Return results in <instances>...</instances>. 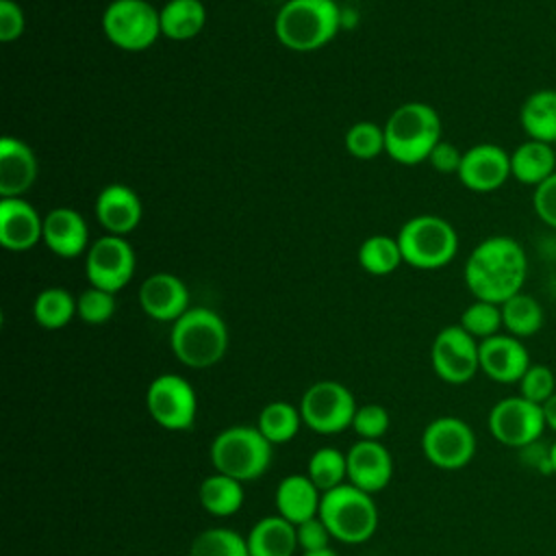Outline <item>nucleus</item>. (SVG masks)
Returning a JSON list of instances; mask_svg holds the SVG:
<instances>
[{
  "instance_id": "1",
  "label": "nucleus",
  "mask_w": 556,
  "mask_h": 556,
  "mask_svg": "<svg viewBox=\"0 0 556 556\" xmlns=\"http://www.w3.org/2000/svg\"><path fill=\"white\" fill-rule=\"evenodd\" d=\"M463 276L476 300L504 304L508 298L521 293L528 278L526 250L513 237H486L469 252Z\"/></svg>"
},
{
  "instance_id": "2",
  "label": "nucleus",
  "mask_w": 556,
  "mask_h": 556,
  "mask_svg": "<svg viewBox=\"0 0 556 556\" xmlns=\"http://www.w3.org/2000/svg\"><path fill=\"white\" fill-rule=\"evenodd\" d=\"M341 28V9L334 0H287L274 20L278 41L293 52H313L328 46Z\"/></svg>"
},
{
  "instance_id": "3",
  "label": "nucleus",
  "mask_w": 556,
  "mask_h": 556,
  "mask_svg": "<svg viewBox=\"0 0 556 556\" xmlns=\"http://www.w3.org/2000/svg\"><path fill=\"white\" fill-rule=\"evenodd\" d=\"M169 348L182 365L208 369L226 356L228 326L213 308L191 306L172 324Z\"/></svg>"
},
{
  "instance_id": "4",
  "label": "nucleus",
  "mask_w": 556,
  "mask_h": 556,
  "mask_svg": "<svg viewBox=\"0 0 556 556\" xmlns=\"http://www.w3.org/2000/svg\"><path fill=\"white\" fill-rule=\"evenodd\" d=\"M441 141V117L426 102L397 106L384 124V152L400 165L428 161Z\"/></svg>"
},
{
  "instance_id": "5",
  "label": "nucleus",
  "mask_w": 556,
  "mask_h": 556,
  "mask_svg": "<svg viewBox=\"0 0 556 556\" xmlns=\"http://www.w3.org/2000/svg\"><path fill=\"white\" fill-rule=\"evenodd\" d=\"M271 443L256 426H230L219 430L208 447L215 471L239 482L261 478L271 465Z\"/></svg>"
},
{
  "instance_id": "6",
  "label": "nucleus",
  "mask_w": 556,
  "mask_h": 556,
  "mask_svg": "<svg viewBox=\"0 0 556 556\" xmlns=\"http://www.w3.org/2000/svg\"><path fill=\"white\" fill-rule=\"evenodd\" d=\"M319 517L334 541L361 545L378 530V508L374 495L345 482L321 495Z\"/></svg>"
},
{
  "instance_id": "7",
  "label": "nucleus",
  "mask_w": 556,
  "mask_h": 556,
  "mask_svg": "<svg viewBox=\"0 0 556 556\" xmlns=\"http://www.w3.org/2000/svg\"><path fill=\"white\" fill-rule=\"evenodd\" d=\"M404 263L417 269H439L458 252V235L454 226L439 215H415L397 232Z\"/></svg>"
},
{
  "instance_id": "8",
  "label": "nucleus",
  "mask_w": 556,
  "mask_h": 556,
  "mask_svg": "<svg viewBox=\"0 0 556 556\" xmlns=\"http://www.w3.org/2000/svg\"><path fill=\"white\" fill-rule=\"evenodd\" d=\"M102 30L115 48L141 52L161 37V15L148 0H113L102 13Z\"/></svg>"
},
{
  "instance_id": "9",
  "label": "nucleus",
  "mask_w": 556,
  "mask_h": 556,
  "mask_svg": "<svg viewBox=\"0 0 556 556\" xmlns=\"http://www.w3.org/2000/svg\"><path fill=\"white\" fill-rule=\"evenodd\" d=\"M300 415L306 428L317 434H339L352 428L356 400L352 391L337 380H317L300 397Z\"/></svg>"
},
{
  "instance_id": "10",
  "label": "nucleus",
  "mask_w": 556,
  "mask_h": 556,
  "mask_svg": "<svg viewBox=\"0 0 556 556\" xmlns=\"http://www.w3.org/2000/svg\"><path fill=\"white\" fill-rule=\"evenodd\" d=\"M146 408L165 430H189L198 415V395L191 382L178 374L156 376L146 391Z\"/></svg>"
},
{
  "instance_id": "11",
  "label": "nucleus",
  "mask_w": 556,
  "mask_h": 556,
  "mask_svg": "<svg viewBox=\"0 0 556 556\" xmlns=\"http://www.w3.org/2000/svg\"><path fill=\"white\" fill-rule=\"evenodd\" d=\"M421 452L434 467L456 471L471 463L476 454V434L465 419L443 415L424 428Z\"/></svg>"
},
{
  "instance_id": "12",
  "label": "nucleus",
  "mask_w": 556,
  "mask_h": 556,
  "mask_svg": "<svg viewBox=\"0 0 556 556\" xmlns=\"http://www.w3.org/2000/svg\"><path fill=\"white\" fill-rule=\"evenodd\" d=\"M434 374L447 384H465L480 369V341L460 324L445 326L437 332L430 348Z\"/></svg>"
},
{
  "instance_id": "13",
  "label": "nucleus",
  "mask_w": 556,
  "mask_h": 556,
  "mask_svg": "<svg viewBox=\"0 0 556 556\" xmlns=\"http://www.w3.org/2000/svg\"><path fill=\"white\" fill-rule=\"evenodd\" d=\"M486 421L493 439L508 447H530L547 428L543 406L523 395H510L493 404Z\"/></svg>"
},
{
  "instance_id": "14",
  "label": "nucleus",
  "mask_w": 556,
  "mask_h": 556,
  "mask_svg": "<svg viewBox=\"0 0 556 556\" xmlns=\"http://www.w3.org/2000/svg\"><path fill=\"white\" fill-rule=\"evenodd\" d=\"M135 274L132 245L117 235H104L96 239L85 258V276L91 287L117 293Z\"/></svg>"
},
{
  "instance_id": "15",
  "label": "nucleus",
  "mask_w": 556,
  "mask_h": 556,
  "mask_svg": "<svg viewBox=\"0 0 556 556\" xmlns=\"http://www.w3.org/2000/svg\"><path fill=\"white\" fill-rule=\"evenodd\" d=\"M456 176L469 191L491 193L510 178V154L497 143H476L463 152Z\"/></svg>"
},
{
  "instance_id": "16",
  "label": "nucleus",
  "mask_w": 556,
  "mask_h": 556,
  "mask_svg": "<svg viewBox=\"0 0 556 556\" xmlns=\"http://www.w3.org/2000/svg\"><path fill=\"white\" fill-rule=\"evenodd\" d=\"M348 482L356 489L374 495L391 482L393 458L382 441L358 439L348 452Z\"/></svg>"
},
{
  "instance_id": "17",
  "label": "nucleus",
  "mask_w": 556,
  "mask_h": 556,
  "mask_svg": "<svg viewBox=\"0 0 556 556\" xmlns=\"http://www.w3.org/2000/svg\"><path fill=\"white\" fill-rule=\"evenodd\" d=\"M530 354L521 339L513 334H493L480 341V371L502 384L519 382L530 367Z\"/></svg>"
},
{
  "instance_id": "18",
  "label": "nucleus",
  "mask_w": 556,
  "mask_h": 556,
  "mask_svg": "<svg viewBox=\"0 0 556 556\" xmlns=\"http://www.w3.org/2000/svg\"><path fill=\"white\" fill-rule=\"evenodd\" d=\"M139 306L148 317L174 324L182 313L191 308L189 289L178 276L169 271H156L141 282Z\"/></svg>"
},
{
  "instance_id": "19",
  "label": "nucleus",
  "mask_w": 556,
  "mask_h": 556,
  "mask_svg": "<svg viewBox=\"0 0 556 556\" xmlns=\"http://www.w3.org/2000/svg\"><path fill=\"white\" fill-rule=\"evenodd\" d=\"M43 241V217L22 198L0 200V243L11 252H26Z\"/></svg>"
},
{
  "instance_id": "20",
  "label": "nucleus",
  "mask_w": 556,
  "mask_h": 556,
  "mask_svg": "<svg viewBox=\"0 0 556 556\" xmlns=\"http://www.w3.org/2000/svg\"><path fill=\"white\" fill-rule=\"evenodd\" d=\"M141 215H143V206L139 195L122 182L106 185L96 198L98 224L109 235L124 237L132 232L139 226Z\"/></svg>"
},
{
  "instance_id": "21",
  "label": "nucleus",
  "mask_w": 556,
  "mask_h": 556,
  "mask_svg": "<svg viewBox=\"0 0 556 556\" xmlns=\"http://www.w3.org/2000/svg\"><path fill=\"white\" fill-rule=\"evenodd\" d=\"M37 156L28 143L15 137L0 139V195L22 198L37 180Z\"/></svg>"
},
{
  "instance_id": "22",
  "label": "nucleus",
  "mask_w": 556,
  "mask_h": 556,
  "mask_svg": "<svg viewBox=\"0 0 556 556\" xmlns=\"http://www.w3.org/2000/svg\"><path fill=\"white\" fill-rule=\"evenodd\" d=\"M87 241L89 228L78 211L59 206L43 217V243L52 254L61 258H76L89 250Z\"/></svg>"
},
{
  "instance_id": "23",
  "label": "nucleus",
  "mask_w": 556,
  "mask_h": 556,
  "mask_svg": "<svg viewBox=\"0 0 556 556\" xmlns=\"http://www.w3.org/2000/svg\"><path fill=\"white\" fill-rule=\"evenodd\" d=\"M321 495L324 493L313 484V480L306 473L285 476L274 495L276 513L291 521L293 526H298L319 515Z\"/></svg>"
},
{
  "instance_id": "24",
  "label": "nucleus",
  "mask_w": 556,
  "mask_h": 556,
  "mask_svg": "<svg viewBox=\"0 0 556 556\" xmlns=\"http://www.w3.org/2000/svg\"><path fill=\"white\" fill-rule=\"evenodd\" d=\"M245 541L250 556H293L300 547L295 526L278 513L258 519Z\"/></svg>"
},
{
  "instance_id": "25",
  "label": "nucleus",
  "mask_w": 556,
  "mask_h": 556,
  "mask_svg": "<svg viewBox=\"0 0 556 556\" xmlns=\"http://www.w3.org/2000/svg\"><path fill=\"white\" fill-rule=\"evenodd\" d=\"M556 172V148L526 139L510 152V176L528 187H539Z\"/></svg>"
},
{
  "instance_id": "26",
  "label": "nucleus",
  "mask_w": 556,
  "mask_h": 556,
  "mask_svg": "<svg viewBox=\"0 0 556 556\" xmlns=\"http://www.w3.org/2000/svg\"><path fill=\"white\" fill-rule=\"evenodd\" d=\"M519 124L528 139L556 143V89H536L532 91L521 109Z\"/></svg>"
},
{
  "instance_id": "27",
  "label": "nucleus",
  "mask_w": 556,
  "mask_h": 556,
  "mask_svg": "<svg viewBox=\"0 0 556 556\" xmlns=\"http://www.w3.org/2000/svg\"><path fill=\"white\" fill-rule=\"evenodd\" d=\"M161 35L174 41L193 39L206 24L202 0H167L161 9Z\"/></svg>"
},
{
  "instance_id": "28",
  "label": "nucleus",
  "mask_w": 556,
  "mask_h": 556,
  "mask_svg": "<svg viewBox=\"0 0 556 556\" xmlns=\"http://www.w3.org/2000/svg\"><path fill=\"white\" fill-rule=\"evenodd\" d=\"M198 500L208 515L230 517V515L239 513V508L243 506V500H245L243 482H239L226 473L213 471L211 476H206L200 482Z\"/></svg>"
},
{
  "instance_id": "29",
  "label": "nucleus",
  "mask_w": 556,
  "mask_h": 556,
  "mask_svg": "<svg viewBox=\"0 0 556 556\" xmlns=\"http://www.w3.org/2000/svg\"><path fill=\"white\" fill-rule=\"evenodd\" d=\"M302 424L304 421H302L300 408L285 400H274V402L265 404L256 419V428L271 445H282V443L293 441L298 437Z\"/></svg>"
},
{
  "instance_id": "30",
  "label": "nucleus",
  "mask_w": 556,
  "mask_h": 556,
  "mask_svg": "<svg viewBox=\"0 0 556 556\" xmlns=\"http://www.w3.org/2000/svg\"><path fill=\"white\" fill-rule=\"evenodd\" d=\"M76 315V298L63 287H46L33 302V317L46 330L65 328Z\"/></svg>"
},
{
  "instance_id": "31",
  "label": "nucleus",
  "mask_w": 556,
  "mask_h": 556,
  "mask_svg": "<svg viewBox=\"0 0 556 556\" xmlns=\"http://www.w3.org/2000/svg\"><path fill=\"white\" fill-rule=\"evenodd\" d=\"M502 306V321L508 334L517 339L532 337L541 330L543 326V306L539 304L536 298L528 293H517L508 298Z\"/></svg>"
},
{
  "instance_id": "32",
  "label": "nucleus",
  "mask_w": 556,
  "mask_h": 556,
  "mask_svg": "<svg viewBox=\"0 0 556 556\" xmlns=\"http://www.w3.org/2000/svg\"><path fill=\"white\" fill-rule=\"evenodd\" d=\"M404 263L397 237L371 235L358 248V265L371 276H389Z\"/></svg>"
},
{
  "instance_id": "33",
  "label": "nucleus",
  "mask_w": 556,
  "mask_h": 556,
  "mask_svg": "<svg viewBox=\"0 0 556 556\" xmlns=\"http://www.w3.org/2000/svg\"><path fill=\"white\" fill-rule=\"evenodd\" d=\"M306 476L313 484L326 493L348 482V458L345 452L337 447H319L311 454L306 465Z\"/></svg>"
},
{
  "instance_id": "34",
  "label": "nucleus",
  "mask_w": 556,
  "mask_h": 556,
  "mask_svg": "<svg viewBox=\"0 0 556 556\" xmlns=\"http://www.w3.org/2000/svg\"><path fill=\"white\" fill-rule=\"evenodd\" d=\"M189 556H250L248 541L232 528H206L189 545Z\"/></svg>"
},
{
  "instance_id": "35",
  "label": "nucleus",
  "mask_w": 556,
  "mask_h": 556,
  "mask_svg": "<svg viewBox=\"0 0 556 556\" xmlns=\"http://www.w3.org/2000/svg\"><path fill=\"white\" fill-rule=\"evenodd\" d=\"M473 339L484 341L493 334H500V328H504L502 321V306L484 300L471 302L463 313L458 321Z\"/></svg>"
},
{
  "instance_id": "36",
  "label": "nucleus",
  "mask_w": 556,
  "mask_h": 556,
  "mask_svg": "<svg viewBox=\"0 0 556 556\" xmlns=\"http://www.w3.org/2000/svg\"><path fill=\"white\" fill-rule=\"evenodd\" d=\"M345 150L354 159H376L380 152H384V126H378L374 122H356L345 132Z\"/></svg>"
},
{
  "instance_id": "37",
  "label": "nucleus",
  "mask_w": 556,
  "mask_h": 556,
  "mask_svg": "<svg viewBox=\"0 0 556 556\" xmlns=\"http://www.w3.org/2000/svg\"><path fill=\"white\" fill-rule=\"evenodd\" d=\"M115 313V293L98 289V287H87L78 298H76V315L91 326L106 324Z\"/></svg>"
},
{
  "instance_id": "38",
  "label": "nucleus",
  "mask_w": 556,
  "mask_h": 556,
  "mask_svg": "<svg viewBox=\"0 0 556 556\" xmlns=\"http://www.w3.org/2000/svg\"><path fill=\"white\" fill-rule=\"evenodd\" d=\"M556 393V378L547 365H530L519 380V395L534 404H545Z\"/></svg>"
},
{
  "instance_id": "39",
  "label": "nucleus",
  "mask_w": 556,
  "mask_h": 556,
  "mask_svg": "<svg viewBox=\"0 0 556 556\" xmlns=\"http://www.w3.org/2000/svg\"><path fill=\"white\" fill-rule=\"evenodd\" d=\"M389 424H391V417H389V410L384 406L365 404V406L356 408L354 419H352V430L356 432L358 439L380 441L387 434Z\"/></svg>"
},
{
  "instance_id": "40",
  "label": "nucleus",
  "mask_w": 556,
  "mask_h": 556,
  "mask_svg": "<svg viewBox=\"0 0 556 556\" xmlns=\"http://www.w3.org/2000/svg\"><path fill=\"white\" fill-rule=\"evenodd\" d=\"M295 534H298V545L302 552H317V549L330 547V539H332L328 526L321 521L319 515L298 523Z\"/></svg>"
},
{
  "instance_id": "41",
  "label": "nucleus",
  "mask_w": 556,
  "mask_h": 556,
  "mask_svg": "<svg viewBox=\"0 0 556 556\" xmlns=\"http://www.w3.org/2000/svg\"><path fill=\"white\" fill-rule=\"evenodd\" d=\"M532 206L543 224L556 228V172L534 187Z\"/></svg>"
},
{
  "instance_id": "42",
  "label": "nucleus",
  "mask_w": 556,
  "mask_h": 556,
  "mask_svg": "<svg viewBox=\"0 0 556 556\" xmlns=\"http://www.w3.org/2000/svg\"><path fill=\"white\" fill-rule=\"evenodd\" d=\"M26 28V17L17 0H0V41L11 43L22 37Z\"/></svg>"
},
{
  "instance_id": "43",
  "label": "nucleus",
  "mask_w": 556,
  "mask_h": 556,
  "mask_svg": "<svg viewBox=\"0 0 556 556\" xmlns=\"http://www.w3.org/2000/svg\"><path fill=\"white\" fill-rule=\"evenodd\" d=\"M428 161L441 174H458V167H460V161H463V152L454 143H447V141L441 139L437 143V148L430 152Z\"/></svg>"
},
{
  "instance_id": "44",
  "label": "nucleus",
  "mask_w": 556,
  "mask_h": 556,
  "mask_svg": "<svg viewBox=\"0 0 556 556\" xmlns=\"http://www.w3.org/2000/svg\"><path fill=\"white\" fill-rule=\"evenodd\" d=\"M543 417H545V426L556 432V393L543 404Z\"/></svg>"
},
{
  "instance_id": "45",
  "label": "nucleus",
  "mask_w": 556,
  "mask_h": 556,
  "mask_svg": "<svg viewBox=\"0 0 556 556\" xmlns=\"http://www.w3.org/2000/svg\"><path fill=\"white\" fill-rule=\"evenodd\" d=\"M302 556H339V554L332 547H324L317 552H302Z\"/></svg>"
},
{
  "instance_id": "46",
  "label": "nucleus",
  "mask_w": 556,
  "mask_h": 556,
  "mask_svg": "<svg viewBox=\"0 0 556 556\" xmlns=\"http://www.w3.org/2000/svg\"><path fill=\"white\" fill-rule=\"evenodd\" d=\"M547 456H549V473H556V441L547 450Z\"/></svg>"
},
{
  "instance_id": "47",
  "label": "nucleus",
  "mask_w": 556,
  "mask_h": 556,
  "mask_svg": "<svg viewBox=\"0 0 556 556\" xmlns=\"http://www.w3.org/2000/svg\"><path fill=\"white\" fill-rule=\"evenodd\" d=\"M554 148H556V143H554Z\"/></svg>"
}]
</instances>
